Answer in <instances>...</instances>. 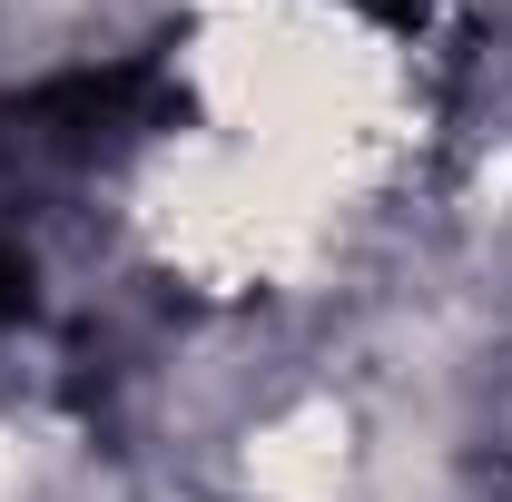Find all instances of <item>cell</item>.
Segmentation results:
<instances>
[{
  "label": "cell",
  "instance_id": "cell-1",
  "mask_svg": "<svg viewBox=\"0 0 512 502\" xmlns=\"http://www.w3.org/2000/svg\"><path fill=\"white\" fill-rule=\"evenodd\" d=\"M20 315H30V266L0 247V325H20Z\"/></svg>",
  "mask_w": 512,
  "mask_h": 502
},
{
  "label": "cell",
  "instance_id": "cell-2",
  "mask_svg": "<svg viewBox=\"0 0 512 502\" xmlns=\"http://www.w3.org/2000/svg\"><path fill=\"white\" fill-rule=\"evenodd\" d=\"M355 10H375V20H414V0H355Z\"/></svg>",
  "mask_w": 512,
  "mask_h": 502
}]
</instances>
